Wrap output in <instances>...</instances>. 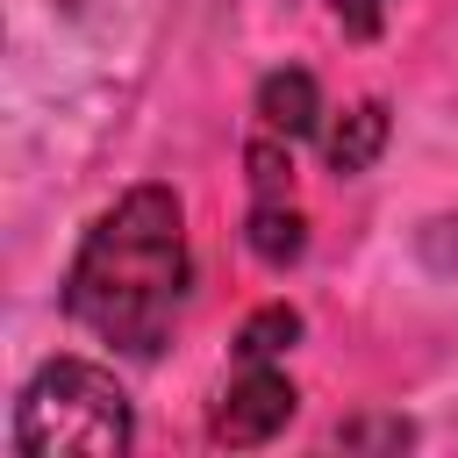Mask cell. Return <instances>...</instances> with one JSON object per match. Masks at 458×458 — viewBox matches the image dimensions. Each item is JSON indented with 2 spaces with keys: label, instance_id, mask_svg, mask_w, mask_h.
Masks as SVG:
<instances>
[{
  "label": "cell",
  "instance_id": "6da1fadb",
  "mask_svg": "<svg viewBox=\"0 0 458 458\" xmlns=\"http://www.w3.org/2000/svg\"><path fill=\"white\" fill-rule=\"evenodd\" d=\"M179 301H186L179 200L165 186H136L86 229V243L72 258V279H64V308L100 344H114L129 358H157L165 336H172Z\"/></svg>",
  "mask_w": 458,
  "mask_h": 458
},
{
  "label": "cell",
  "instance_id": "7a4b0ae2",
  "mask_svg": "<svg viewBox=\"0 0 458 458\" xmlns=\"http://www.w3.org/2000/svg\"><path fill=\"white\" fill-rule=\"evenodd\" d=\"M136 422H129V394L86 365V358H50L14 408V451L29 458H114L129 451Z\"/></svg>",
  "mask_w": 458,
  "mask_h": 458
},
{
  "label": "cell",
  "instance_id": "3957f363",
  "mask_svg": "<svg viewBox=\"0 0 458 458\" xmlns=\"http://www.w3.org/2000/svg\"><path fill=\"white\" fill-rule=\"evenodd\" d=\"M293 379L286 372H272V365H243V379H229V394L215 401V444H236V451H250V444H272L286 422H293Z\"/></svg>",
  "mask_w": 458,
  "mask_h": 458
},
{
  "label": "cell",
  "instance_id": "277c9868",
  "mask_svg": "<svg viewBox=\"0 0 458 458\" xmlns=\"http://www.w3.org/2000/svg\"><path fill=\"white\" fill-rule=\"evenodd\" d=\"M258 122L272 129V136H308V129H322V93H315V72H301V64H286V72H265V86H258Z\"/></svg>",
  "mask_w": 458,
  "mask_h": 458
},
{
  "label": "cell",
  "instance_id": "5b68a950",
  "mask_svg": "<svg viewBox=\"0 0 458 458\" xmlns=\"http://www.w3.org/2000/svg\"><path fill=\"white\" fill-rule=\"evenodd\" d=\"M322 150H329V172H344V179H358L379 150H386V107L379 100H358V107H344L329 129H322Z\"/></svg>",
  "mask_w": 458,
  "mask_h": 458
},
{
  "label": "cell",
  "instance_id": "8992f818",
  "mask_svg": "<svg viewBox=\"0 0 458 458\" xmlns=\"http://www.w3.org/2000/svg\"><path fill=\"white\" fill-rule=\"evenodd\" d=\"M243 236H250V250H258L265 265H293V258L308 250V222H301L293 200H258L250 222H243Z\"/></svg>",
  "mask_w": 458,
  "mask_h": 458
},
{
  "label": "cell",
  "instance_id": "52a82bcc",
  "mask_svg": "<svg viewBox=\"0 0 458 458\" xmlns=\"http://www.w3.org/2000/svg\"><path fill=\"white\" fill-rule=\"evenodd\" d=\"M293 336H301V315H293V308H265V315H250V322H243L236 351H243V365H272Z\"/></svg>",
  "mask_w": 458,
  "mask_h": 458
},
{
  "label": "cell",
  "instance_id": "ba28073f",
  "mask_svg": "<svg viewBox=\"0 0 458 458\" xmlns=\"http://www.w3.org/2000/svg\"><path fill=\"white\" fill-rule=\"evenodd\" d=\"M243 165H250V186H258V200H286V143L279 136H258L250 150H243Z\"/></svg>",
  "mask_w": 458,
  "mask_h": 458
},
{
  "label": "cell",
  "instance_id": "9c48e42d",
  "mask_svg": "<svg viewBox=\"0 0 458 458\" xmlns=\"http://www.w3.org/2000/svg\"><path fill=\"white\" fill-rule=\"evenodd\" d=\"M336 21H344L351 36H379V21H386V0H336Z\"/></svg>",
  "mask_w": 458,
  "mask_h": 458
},
{
  "label": "cell",
  "instance_id": "30bf717a",
  "mask_svg": "<svg viewBox=\"0 0 458 458\" xmlns=\"http://www.w3.org/2000/svg\"><path fill=\"white\" fill-rule=\"evenodd\" d=\"M336 444H408V422H351L336 429Z\"/></svg>",
  "mask_w": 458,
  "mask_h": 458
}]
</instances>
